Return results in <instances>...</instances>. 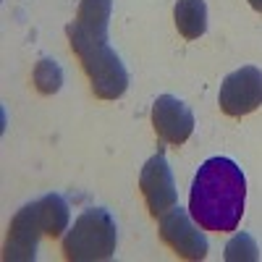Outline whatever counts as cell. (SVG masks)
<instances>
[{"instance_id": "6da1fadb", "label": "cell", "mask_w": 262, "mask_h": 262, "mask_svg": "<svg viewBox=\"0 0 262 262\" xmlns=\"http://www.w3.org/2000/svg\"><path fill=\"white\" fill-rule=\"evenodd\" d=\"M113 0H81L76 18L66 27L71 48L90 76L92 92L100 100H118L128 90V74L121 58L107 45Z\"/></svg>"}, {"instance_id": "7a4b0ae2", "label": "cell", "mask_w": 262, "mask_h": 262, "mask_svg": "<svg viewBox=\"0 0 262 262\" xmlns=\"http://www.w3.org/2000/svg\"><path fill=\"white\" fill-rule=\"evenodd\" d=\"M247 179L231 158H210L191 181L189 212L205 231L231 233L242 223Z\"/></svg>"}, {"instance_id": "3957f363", "label": "cell", "mask_w": 262, "mask_h": 262, "mask_svg": "<svg viewBox=\"0 0 262 262\" xmlns=\"http://www.w3.org/2000/svg\"><path fill=\"white\" fill-rule=\"evenodd\" d=\"M69 226V205L63 196L48 194L37 202L21 207L8 226L6 259H34L39 236H60Z\"/></svg>"}, {"instance_id": "277c9868", "label": "cell", "mask_w": 262, "mask_h": 262, "mask_svg": "<svg viewBox=\"0 0 262 262\" xmlns=\"http://www.w3.org/2000/svg\"><path fill=\"white\" fill-rule=\"evenodd\" d=\"M116 242H118V231L111 212L102 207H92V210H84L74 221V228L66 233L63 254L66 259H74V262L111 259L116 252Z\"/></svg>"}, {"instance_id": "5b68a950", "label": "cell", "mask_w": 262, "mask_h": 262, "mask_svg": "<svg viewBox=\"0 0 262 262\" xmlns=\"http://www.w3.org/2000/svg\"><path fill=\"white\" fill-rule=\"evenodd\" d=\"M194 217L189 210L173 205L168 212L160 215V238L184 259H205L207 257V236L200 231V223H191Z\"/></svg>"}, {"instance_id": "8992f818", "label": "cell", "mask_w": 262, "mask_h": 262, "mask_svg": "<svg viewBox=\"0 0 262 262\" xmlns=\"http://www.w3.org/2000/svg\"><path fill=\"white\" fill-rule=\"evenodd\" d=\"M221 111L231 118H242L262 105V71L254 66H244L228 74L221 84Z\"/></svg>"}, {"instance_id": "52a82bcc", "label": "cell", "mask_w": 262, "mask_h": 262, "mask_svg": "<svg viewBox=\"0 0 262 262\" xmlns=\"http://www.w3.org/2000/svg\"><path fill=\"white\" fill-rule=\"evenodd\" d=\"M139 189L144 194V202L152 217H160L163 212H168L173 205H176L179 194H176V181H173L170 165L165 160L163 152L152 155L142 173H139Z\"/></svg>"}, {"instance_id": "ba28073f", "label": "cell", "mask_w": 262, "mask_h": 262, "mask_svg": "<svg viewBox=\"0 0 262 262\" xmlns=\"http://www.w3.org/2000/svg\"><path fill=\"white\" fill-rule=\"evenodd\" d=\"M152 126L160 142L181 147L194 131V116L189 105L173 95H160L152 105Z\"/></svg>"}, {"instance_id": "9c48e42d", "label": "cell", "mask_w": 262, "mask_h": 262, "mask_svg": "<svg viewBox=\"0 0 262 262\" xmlns=\"http://www.w3.org/2000/svg\"><path fill=\"white\" fill-rule=\"evenodd\" d=\"M176 29L186 39H200L207 32V6L205 0H179L173 8Z\"/></svg>"}, {"instance_id": "30bf717a", "label": "cell", "mask_w": 262, "mask_h": 262, "mask_svg": "<svg viewBox=\"0 0 262 262\" xmlns=\"http://www.w3.org/2000/svg\"><path fill=\"white\" fill-rule=\"evenodd\" d=\"M34 84H37V90L42 95H53L60 90V84H63V71L58 69V63L55 60H39V66L34 69Z\"/></svg>"}, {"instance_id": "8fae6325", "label": "cell", "mask_w": 262, "mask_h": 262, "mask_svg": "<svg viewBox=\"0 0 262 262\" xmlns=\"http://www.w3.org/2000/svg\"><path fill=\"white\" fill-rule=\"evenodd\" d=\"M249 6H252L257 13H262V0H249Z\"/></svg>"}]
</instances>
